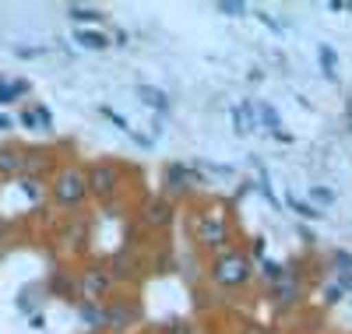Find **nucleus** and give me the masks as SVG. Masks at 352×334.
Here are the masks:
<instances>
[{
	"mask_svg": "<svg viewBox=\"0 0 352 334\" xmlns=\"http://www.w3.org/2000/svg\"><path fill=\"white\" fill-rule=\"evenodd\" d=\"M208 275H212V282L222 285V289H240V285L250 282L254 264H250V257L240 254V250H226V254H219V257L212 260Z\"/></svg>",
	"mask_w": 352,
	"mask_h": 334,
	"instance_id": "f257e3e1",
	"label": "nucleus"
},
{
	"mask_svg": "<svg viewBox=\"0 0 352 334\" xmlns=\"http://www.w3.org/2000/svg\"><path fill=\"white\" fill-rule=\"evenodd\" d=\"M85 197H88V179H85L81 169L67 166V169L56 172V179H53V201L60 208H81Z\"/></svg>",
	"mask_w": 352,
	"mask_h": 334,
	"instance_id": "f03ea898",
	"label": "nucleus"
},
{
	"mask_svg": "<svg viewBox=\"0 0 352 334\" xmlns=\"http://www.w3.org/2000/svg\"><path fill=\"white\" fill-rule=\"evenodd\" d=\"M85 179H88V194H96L99 201H109L116 194V187H120L124 172H120L116 162H96L92 169L85 172Z\"/></svg>",
	"mask_w": 352,
	"mask_h": 334,
	"instance_id": "7ed1b4c3",
	"label": "nucleus"
},
{
	"mask_svg": "<svg viewBox=\"0 0 352 334\" xmlns=\"http://www.w3.org/2000/svg\"><path fill=\"white\" fill-rule=\"evenodd\" d=\"M138 317H141V307L138 302H109V307H102V327L106 331H113V334H124V331H131L134 324H138Z\"/></svg>",
	"mask_w": 352,
	"mask_h": 334,
	"instance_id": "20e7f679",
	"label": "nucleus"
},
{
	"mask_svg": "<svg viewBox=\"0 0 352 334\" xmlns=\"http://www.w3.org/2000/svg\"><path fill=\"white\" fill-rule=\"evenodd\" d=\"M197 243H204V247H226L229 243V222L222 211H212V215H201L197 222Z\"/></svg>",
	"mask_w": 352,
	"mask_h": 334,
	"instance_id": "39448f33",
	"label": "nucleus"
},
{
	"mask_svg": "<svg viewBox=\"0 0 352 334\" xmlns=\"http://www.w3.org/2000/svg\"><path fill=\"white\" fill-rule=\"evenodd\" d=\"M109 285H113V275H109L106 267H88L85 275H81V299L102 302V296L109 292Z\"/></svg>",
	"mask_w": 352,
	"mask_h": 334,
	"instance_id": "423d86ee",
	"label": "nucleus"
},
{
	"mask_svg": "<svg viewBox=\"0 0 352 334\" xmlns=\"http://www.w3.org/2000/svg\"><path fill=\"white\" fill-rule=\"evenodd\" d=\"M141 215H144V225H152V229H169L173 225V204L166 197H148L141 208Z\"/></svg>",
	"mask_w": 352,
	"mask_h": 334,
	"instance_id": "0eeeda50",
	"label": "nucleus"
},
{
	"mask_svg": "<svg viewBox=\"0 0 352 334\" xmlns=\"http://www.w3.org/2000/svg\"><path fill=\"white\" fill-rule=\"evenodd\" d=\"M197 183H201V176L194 169H187L184 162L166 166V187L169 190H187V187H197Z\"/></svg>",
	"mask_w": 352,
	"mask_h": 334,
	"instance_id": "6e6552de",
	"label": "nucleus"
},
{
	"mask_svg": "<svg viewBox=\"0 0 352 334\" xmlns=\"http://www.w3.org/2000/svg\"><path fill=\"white\" fill-rule=\"evenodd\" d=\"M300 292H303V285L289 275V278H282L278 285H272V302H275L278 310H289L292 302H300Z\"/></svg>",
	"mask_w": 352,
	"mask_h": 334,
	"instance_id": "1a4fd4ad",
	"label": "nucleus"
},
{
	"mask_svg": "<svg viewBox=\"0 0 352 334\" xmlns=\"http://www.w3.org/2000/svg\"><path fill=\"white\" fill-rule=\"evenodd\" d=\"M138 99H141L144 106L159 109V113H166V109H169V96L162 92V88H152V85H138Z\"/></svg>",
	"mask_w": 352,
	"mask_h": 334,
	"instance_id": "9d476101",
	"label": "nucleus"
},
{
	"mask_svg": "<svg viewBox=\"0 0 352 334\" xmlns=\"http://www.w3.org/2000/svg\"><path fill=\"white\" fill-rule=\"evenodd\" d=\"M317 56H320V71L328 74V81H338V53H335V46L320 43L317 46Z\"/></svg>",
	"mask_w": 352,
	"mask_h": 334,
	"instance_id": "9b49d317",
	"label": "nucleus"
},
{
	"mask_svg": "<svg viewBox=\"0 0 352 334\" xmlns=\"http://www.w3.org/2000/svg\"><path fill=\"white\" fill-rule=\"evenodd\" d=\"M67 18L78 21V25H99V21H106L102 11H96V8H81V4H71V8H67Z\"/></svg>",
	"mask_w": 352,
	"mask_h": 334,
	"instance_id": "f8f14e48",
	"label": "nucleus"
},
{
	"mask_svg": "<svg viewBox=\"0 0 352 334\" xmlns=\"http://www.w3.org/2000/svg\"><path fill=\"white\" fill-rule=\"evenodd\" d=\"M78 317H81L88 327H102V302H88V299H78Z\"/></svg>",
	"mask_w": 352,
	"mask_h": 334,
	"instance_id": "ddd939ff",
	"label": "nucleus"
},
{
	"mask_svg": "<svg viewBox=\"0 0 352 334\" xmlns=\"http://www.w3.org/2000/svg\"><path fill=\"white\" fill-rule=\"evenodd\" d=\"M21 151H14V148H0V172L4 176H21Z\"/></svg>",
	"mask_w": 352,
	"mask_h": 334,
	"instance_id": "4468645a",
	"label": "nucleus"
},
{
	"mask_svg": "<svg viewBox=\"0 0 352 334\" xmlns=\"http://www.w3.org/2000/svg\"><path fill=\"white\" fill-rule=\"evenodd\" d=\"M232 127H236V134H250L254 131V109H250V102L232 109Z\"/></svg>",
	"mask_w": 352,
	"mask_h": 334,
	"instance_id": "2eb2a0df",
	"label": "nucleus"
},
{
	"mask_svg": "<svg viewBox=\"0 0 352 334\" xmlns=\"http://www.w3.org/2000/svg\"><path fill=\"white\" fill-rule=\"evenodd\" d=\"M74 39H78L85 49H106V46H109V39H106L102 32H92V28H78Z\"/></svg>",
	"mask_w": 352,
	"mask_h": 334,
	"instance_id": "dca6fc26",
	"label": "nucleus"
},
{
	"mask_svg": "<svg viewBox=\"0 0 352 334\" xmlns=\"http://www.w3.org/2000/svg\"><path fill=\"white\" fill-rule=\"evenodd\" d=\"M261 275L268 278L272 285H278L282 278H289V271H285V264H278V260H264V264H261Z\"/></svg>",
	"mask_w": 352,
	"mask_h": 334,
	"instance_id": "f3484780",
	"label": "nucleus"
},
{
	"mask_svg": "<svg viewBox=\"0 0 352 334\" xmlns=\"http://www.w3.org/2000/svg\"><path fill=\"white\" fill-rule=\"evenodd\" d=\"M289 208H292V211H296V215H300V219H310V222H314V219H320V211H317L314 204H307V201H300L296 194H289Z\"/></svg>",
	"mask_w": 352,
	"mask_h": 334,
	"instance_id": "a211bd4d",
	"label": "nucleus"
},
{
	"mask_svg": "<svg viewBox=\"0 0 352 334\" xmlns=\"http://www.w3.org/2000/svg\"><path fill=\"white\" fill-rule=\"evenodd\" d=\"M215 11L219 14H229V18H243L247 14V4H240V0H219Z\"/></svg>",
	"mask_w": 352,
	"mask_h": 334,
	"instance_id": "6ab92c4d",
	"label": "nucleus"
},
{
	"mask_svg": "<svg viewBox=\"0 0 352 334\" xmlns=\"http://www.w3.org/2000/svg\"><path fill=\"white\" fill-rule=\"evenodd\" d=\"M21 92H28L25 81H14V85H0V102H14Z\"/></svg>",
	"mask_w": 352,
	"mask_h": 334,
	"instance_id": "aec40b11",
	"label": "nucleus"
},
{
	"mask_svg": "<svg viewBox=\"0 0 352 334\" xmlns=\"http://www.w3.org/2000/svg\"><path fill=\"white\" fill-rule=\"evenodd\" d=\"M261 120H264V127H272V134L282 131V116H278L275 106H264V109H261Z\"/></svg>",
	"mask_w": 352,
	"mask_h": 334,
	"instance_id": "412c9836",
	"label": "nucleus"
},
{
	"mask_svg": "<svg viewBox=\"0 0 352 334\" xmlns=\"http://www.w3.org/2000/svg\"><path fill=\"white\" fill-rule=\"evenodd\" d=\"M50 289H53V292H64V296H74V285H71V278H67V275H53Z\"/></svg>",
	"mask_w": 352,
	"mask_h": 334,
	"instance_id": "4be33fe9",
	"label": "nucleus"
},
{
	"mask_svg": "<svg viewBox=\"0 0 352 334\" xmlns=\"http://www.w3.org/2000/svg\"><path fill=\"white\" fill-rule=\"evenodd\" d=\"M166 334H194V327H190L187 320H173V324L166 327Z\"/></svg>",
	"mask_w": 352,
	"mask_h": 334,
	"instance_id": "5701e85b",
	"label": "nucleus"
},
{
	"mask_svg": "<svg viewBox=\"0 0 352 334\" xmlns=\"http://www.w3.org/2000/svg\"><path fill=\"white\" fill-rule=\"evenodd\" d=\"M314 201H317V204H331V201H335V190H324V187H314Z\"/></svg>",
	"mask_w": 352,
	"mask_h": 334,
	"instance_id": "b1692460",
	"label": "nucleus"
},
{
	"mask_svg": "<svg viewBox=\"0 0 352 334\" xmlns=\"http://www.w3.org/2000/svg\"><path fill=\"white\" fill-rule=\"evenodd\" d=\"M338 299H342V289L338 285H324V302H328V307H335Z\"/></svg>",
	"mask_w": 352,
	"mask_h": 334,
	"instance_id": "393cba45",
	"label": "nucleus"
},
{
	"mask_svg": "<svg viewBox=\"0 0 352 334\" xmlns=\"http://www.w3.org/2000/svg\"><path fill=\"white\" fill-rule=\"evenodd\" d=\"M21 187H25V194L32 201H39V179H21Z\"/></svg>",
	"mask_w": 352,
	"mask_h": 334,
	"instance_id": "a878e982",
	"label": "nucleus"
},
{
	"mask_svg": "<svg viewBox=\"0 0 352 334\" xmlns=\"http://www.w3.org/2000/svg\"><path fill=\"white\" fill-rule=\"evenodd\" d=\"M257 18H261V25H264V28H272V32H282V21H275L272 14H264V11H261Z\"/></svg>",
	"mask_w": 352,
	"mask_h": 334,
	"instance_id": "bb28decb",
	"label": "nucleus"
},
{
	"mask_svg": "<svg viewBox=\"0 0 352 334\" xmlns=\"http://www.w3.org/2000/svg\"><path fill=\"white\" fill-rule=\"evenodd\" d=\"M338 289H352V271H338Z\"/></svg>",
	"mask_w": 352,
	"mask_h": 334,
	"instance_id": "cd10ccee",
	"label": "nucleus"
},
{
	"mask_svg": "<svg viewBox=\"0 0 352 334\" xmlns=\"http://www.w3.org/2000/svg\"><path fill=\"white\" fill-rule=\"evenodd\" d=\"M240 334H272L268 327H261V324H250V327H243Z\"/></svg>",
	"mask_w": 352,
	"mask_h": 334,
	"instance_id": "c85d7f7f",
	"label": "nucleus"
},
{
	"mask_svg": "<svg viewBox=\"0 0 352 334\" xmlns=\"http://www.w3.org/2000/svg\"><path fill=\"white\" fill-rule=\"evenodd\" d=\"M0 127H4V131H11V116H4V113H0Z\"/></svg>",
	"mask_w": 352,
	"mask_h": 334,
	"instance_id": "c756f323",
	"label": "nucleus"
},
{
	"mask_svg": "<svg viewBox=\"0 0 352 334\" xmlns=\"http://www.w3.org/2000/svg\"><path fill=\"white\" fill-rule=\"evenodd\" d=\"M4 232H8V225H4V222H0V239H4Z\"/></svg>",
	"mask_w": 352,
	"mask_h": 334,
	"instance_id": "7c9ffc66",
	"label": "nucleus"
},
{
	"mask_svg": "<svg viewBox=\"0 0 352 334\" xmlns=\"http://www.w3.org/2000/svg\"><path fill=\"white\" fill-rule=\"evenodd\" d=\"M349 131H352V106H349Z\"/></svg>",
	"mask_w": 352,
	"mask_h": 334,
	"instance_id": "2f4dec72",
	"label": "nucleus"
}]
</instances>
